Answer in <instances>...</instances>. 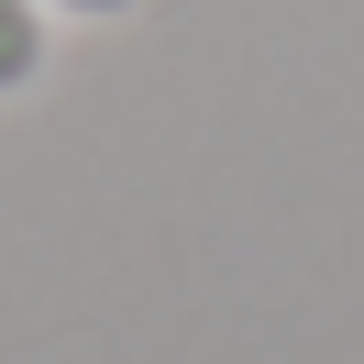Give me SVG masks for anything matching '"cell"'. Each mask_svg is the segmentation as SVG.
<instances>
[{"instance_id": "obj_1", "label": "cell", "mask_w": 364, "mask_h": 364, "mask_svg": "<svg viewBox=\"0 0 364 364\" xmlns=\"http://www.w3.org/2000/svg\"><path fill=\"white\" fill-rule=\"evenodd\" d=\"M55 55V11L45 0H0V100H23Z\"/></svg>"}, {"instance_id": "obj_2", "label": "cell", "mask_w": 364, "mask_h": 364, "mask_svg": "<svg viewBox=\"0 0 364 364\" xmlns=\"http://www.w3.org/2000/svg\"><path fill=\"white\" fill-rule=\"evenodd\" d=\"M55 23H122V11H133V0H45Z\"/></svg>"}]
</instances>
